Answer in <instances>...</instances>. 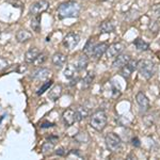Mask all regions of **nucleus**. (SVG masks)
<instances>
[{
    "label": "nucleus",
    "mask_w": 160,
    "mask_h": 160,
    "mask_svg": "<svg viewBox=\"0 0 160 160\" xmlns=\"http://www.w3.org/2000/svg\"><path fill=\"white\" fill-rule=\"evenodd\" d=\"M81 11V6L77 1L68 0V1L62 2L57 9V16L59 19L65 18H75L78 17Z\"/></svg>",
    "instance_id": "f257e3e1"
},
{
    "label": "nucleus",
    "mask_w": 160,
    "mask_h": 160,
    "mask_svg": "<svg viewBox=\"0 0 160 160\" xmlns=\"http://www.w3.org/2000/svg\"><path fill=\"white\" fill-rule=\"evenodd\" d=\"M138 72L143 77L144 79L149 80L153 78L154 75L156 74L157 68L156 64L152 60H148V59H142V60L138 61Z\"/></svg>",
    "instance_id": "f03ea898"
},
{
    "label": "nucleus",
    "mask_w": 160,
    "mask_h": 160,
    "mask_svg": "<svg viewBox=\"0 0 160 160\" xmlns=\"http://www.w3.org/2000/svg\"><path fill=\"white\" fill-rule=\"evenodd\" d=\"M108 118L104 110H97L90 118V125L96 131H102L107 126Z\"/></svg>",
    "instance_id": "7ed1b4c3"
},
{
    "label": "nucleus",
    "mask_w": 160,
    "mask_h": 160,
    "mask_svg": "<svg viewBox=\"0 0 160 160\" xmlns=\"http://www.w3.org/2000/svg\"><path fill=\"white\" fill-rule=\"evenodd\" d=\"M105 143L107 148L112 153H118V152L122 151L123 148V142L120 136H118L114 132H109L105 137Z\"/></svg>",
    "instance_id": "20e7f679"
},
{
    "label": "nucleus",
    "mask_w": 160,
    "mask_h": 160,
    "mask_svg": "<svg viewBox=\"0 0 160 160\" xmlns=\"http://www.w3.org/2000/svg\"><path fill=\"white\" fill-rule=\"evenodd\" d=\"M80 42V35L77 32H68L63 38V46L68 50H72L76 47Z\"/></svg>",
    "instance_id": "39448f33"
},
{
    "label": "nucleus",
    "mask_w": 160,
    "mask_h": 160,
    "mask_svg": "<svg viewBox=\"0 0 160 160\" xmlns=\"http://www.w3.org/2000/svg\"><path fill=\"white\" fill-rule=\"evenodd\" d=\"M62 120H63L64 125L68 126V127L74 125L75 123L79 122L77 110L74 109V108H68V109H66L63 112V114H62Z\"/></svg>",
    "instance_id": "423d86ee"
},
{
    "label": "nucleus",
    "mask_w": 160,
    "mask_h": 160,
    "mask_svg": "<svg viewBox=\"0 0 160 160\" xmlns=\"http://www.w3.org/2000/svg\"><path fill=\"white\" fill-rule=\"evenodd\" d=\"M49 8V2L47 0H38V1L34 2L30 6L29 14L31 16H37V15H41L43 12Z\"/></svg>",
    "instance_id": "0eeeda50"
},
{
    "label": "nucleus",
    "mask_w": 160,
    "mask_h": 160,
    "mask_svg": "<svg viewBox=\"0 0 160 160\" xmlns=\"http://www.w3.org/2000/svg\"><path fill=\"white\" fill-rule=\"evenodd\" d=\"M136 100H137V104L139 106V109H140V112H148L149 110V99L148 98L145 94L143 92H138L136 95Z\"/></svg>",
    "instance_id": "6e6552de"
},
{
    "label": "nucleus",
    "mask_w": 160,
    "mask_h": 160,
    "mask_svg": "<svg viewBox=\"0 0 160 160\" xmlns=\"http://www.w3.org/2000/svg\"><path fill=\"white\" fill-rule=\"evenodd\" d=\"M124 48H125V46H124L123 43H113L112 45H110L109 47H108L107 49V57L108 59H115L118 55H121V53L123 52Z\"/></svg>",
    "instance_id": "1a4fd4ad"
},
{
    "label": "nucleus",
    "mask_w": 160,
    "mask_h": 160,
    "mask_svg": "<svg viewBox=\"0 0 160 160\" xmlns=\"http://www.w3.org/2000/svg\"><path fill=\"white\" fill-rule=\"evenodd\" d=\"M51 76V72L46 68H41L34 71L31 75V78L35 81H47Z\"/></svg>",
    "instance_id": "9d476101"
},
{
    "label": "nucleus",
    "mask_w": 160,
    "mask_h": 160,
    "mask_svg": "<svg viewBox=\"0 0 160 160\" xmlns=\"http://www.w3.org/2000/svg\"><path fill=\"white\" fill-rule=\"evenodd\" d=\"M137 68H138V61L130 60L124 68H121V76L125 79L130 78V76Z\"/></svg>",
    "instance_id": "9b49d317"
},
{
    "label": "nucleus",
    "mask_w": 160,
    "mask_h": 160,
    "mask_svg": "<svg viewBox=\"0 0 160 160\" xmlns=\"http://www.w3.org/2000/svg\"><path fill=\"white\" fill-rule=\"evenodd\" d=\"M109 47L107 43H98V44H95L94 47L92 49V52H91V58L93 59H99L104 53L107 52V49Z\"/></svg>",
    "instance_id": "f8f14e48"
},
{
    "label": "nucleus",
    "mask_w": 160,
    "mask_h": 160,
    "mask_svg": "<svg viewBox=\"0 0 160 160\" xmlns=\"http://www.w3.org/2000/svg\"><path fill=\"white\" fill-rule=\"evenodd\" d=\"M130 60H131L130 55H128V53H121V55H118L117 58L114 59V61H113V63H112V68L115 69H121Z\"/></svg>",
    "instance_id": "ddd939ff"
},
{
    "label": "nucleus",
    "mask_w": 160,
    "mask_h": 160,
    "mask_svg": "<svg viewBox=\"0 0 160 160\" xmlns=\"http://www.w3.org/2000/svg\"><path fill=\"white\" fill-rule=\"evenodd\" d=\"M51 61H52V64L57 68H62L66 64L68 58H66V56L63 55L62 52H56L55 55L52 56Z\"/></svg>",
    "instance_id": "4468645a"
},
{
    "label": "nucleus",
    "mask_w": 160,
    "mask_h": 160,
    "mask_svg": "<svg viewBox=\"0 0 160 160\" xmlns=\"http://www.w3.org/2000/svg\"><path fill=\"white\" fill-rule=\"evenodd\" d=\"M38 55H40V50L37 47H31L27 52L25 53V61L26 63L31 64V63H34L35 60L38 59Z\"/></svg>",
    "instance_id": "2eb2a0df"
},
{
    "label": "nucleus",
    "mask_w": 160,
    "mask_h": 160,
    "mask_svg": "<svg viewBox=\"0 0 160 160\" xmlns=\"http://www.w3.org/2000/svg\"><path fill=\"white\" fill-rule=\"evenodd\" d=\"M62 91H63V89H62L61 84H56V86H53L49 90V92H48V97H49V99H51L52 102H57V100L61 97Z\"/></svg>",
    "instance_id": "dca6fc26"
},
{
    "label": "nucleus",
    "mask_w": 160,
    "mask_h": 160,
    "mask_svg": "<svg viewBox=\"0 0 160 160\" xmlns=\"http://www.w3.org/2000/svg\"><path fill=\"white\" fill-rule=\"evenodd\" d=\"M77 73H79V71H78V68H77V65H76V63H75V61L69 63L68 65L66 66V68L64 69V76L68 79H73Z\"/></svg>",
    "instance_id": "f3484780"
},
{
    "label": "nucleus",
    "mask_w": 160,
    "mask_h": 160,
    "mask_svg": "<svg viewBox=\"0 0 160 160\" xmlns=\"http://www.w3.org/2000/svg\"><path fill=\"white\" fill-rule=\"evenodd\" d=\"M32 38V33L29 32L28 30L25 29H20L18 32L16 33V40L18 41L19 43H26L29 40Z\"/></svg>",
    "instance_id": "a211bd4d"
},
{
    "label": "nucleus",
    "mask_w": 160,
    "mask_h": 160,
    "mask_svg": "<svg viewBox=\"0 0 160 160\" xmlns=\"http://www.w3.org/2000/svg\"><path fill=\"white\" fill-rule=\"evenodd\" d=\"M100 33H112L115 30V26L111 20H106L99 26Z\"/></svg>",
    "instance_id": "6ab92c4d"
},
{
    "label": "nucleus",
    "mask_w": 160,
    "mask_h": 160,
    "mask_svg": "<svg viewBox=\"0 0 160 160\" xmlns=\"http://www.w3.org/2000/svg\"><path fill=\"white\" fill-rule=\"evenodd\" d=\"M75 63H76L77 68H78L79 72L83 71V69L87 68L88 64H89V57H88L87 55L80 56V57H78V59L75 61Z\"/></svg>",
    "instance_id": "aec40b11"
},
{
    "label": "nucleus",
    "mask_w": 160,
    "mask_h": 160,
    "mask_svg": "<svg viewBox=\"0 0 160 160\" xmlns=\"http://www.w3.org/2000/svg\"><path fill=\"white\" fill-rule=\"evenodd\" d=\"M133 45L136 46L137 50L139 51H148L149 49V44L146 43L145 41H143L140 38H137L135 41H133Z\"/></svg>",
    "instance_id": "412c9836"
},
{
    "label": "nucleus",
    "mask_w": 160,
    "mask_h": 160,
    "mask_svg": "<svg viewBox=\"0 0 160 160\" xmlns=\"http://www.w3.org/2000/svg\"><path fill=\"white\" fill-rule=\"evenodd\" d=\"M95 78L94 72H89L82 79V89H88L92 86V82Z\"/></svg>",
    "instance_id": "4be33fe9"
},
{
    "label": "nucleus",
    "mask_w": 160,
    "mask_h": 160,
    "mask_svg": "<svg viewBox=\"0 0 160 160\" xmlns=\"http://www.w3.org/2000/svg\"><path fill=\"white\" fill-rule=\"evenodd\" d=\"M155 114H156V112H152V113H148V114H146L143 117V122L146 126H148V127H149V126H153L155 124V122H156L157 117Z\"/></svg>",
    "instance_id": "5701e85b"
},
{
    "label": "nucleus",
    "mask_w": 160,
    "mask_h": 160,
    "mask_svg": "<svg viewBox=\"0 0 160 160\" xmlns=\"http://www.w3.org/2000/svg\"><path fill=\"white\" fill-rule=\"evenodd\" d=\"M33 18L31 20V28L35 32H40L41 31V16L37 15V16H32Z\"/></svg>",
    "instance_id": "b1692460"
},
{
    "label": "nucleus",
    "mask_w": 160,
    "mask_h": 160,
    "mask_svg": "<svg viewBox=\"0 0 160 160\" xmlns=\"http://www.w3.org/2000/svg\"><path fill=\"white\" fill-rule=\"evenodd\" d=\"M56 145V142H52L50 140H47L46 142H44V144L42 145V153L46 154V153H49V152L52 151L55 148Z\"/></svg>",
    "instance_id": "393cba45"
},
{
    "label": "nucleus",
    "mask_w": 160,
    "mask_h": 160,
    "mask_svg": "<svg viewBox=\"0 0 160 160\" xmlns=\"http://www.w3.org/2000/svg\"><path fill=\"white\" fill-rule=\"evenodd\" d=\"M148 29L151 32L154 33V35H156L158 33V31L160 30V22L158 19H153L148 25Z\"/></svg>",
    "instance_id": "a878e982"
},
{
    "label": "nucleus",
    "mask_w": 160,
    "mask_h": 160,
    "mask_svg": "<svg viewBox=\"0 0 160 160\" xmlns=\"http://www.w3.org/2000/svg\"><path fill=\"white\" fill-rule=\"evenodd\" d=\"M94 45H95L94 41H93L92 38H90V40L87 42L84 48H83V53H84V55H87L88 57L91 56V52H92V49H93V47H94Z\"/></svg>",
    "instance_id": "bb28decb"
},
{
    "label": "nucleus",
    "mask_w": 160,
    "mask_h": 160,
    "mask_svg": "<svg viewBox=\"0 0 160 160\" xmlns=\"http://www.w3.org/2000/svg\"><path fill=\"white\" fill-rule=\"evenodd\" d=\"M75 140L79 142V143H88L90 141V137L87 132H79L75 137Z\"/></svg>",
    "instance_id": "cd10ccee"
},
{
    "label": "nucleus",
    "mask_w": 160,
    "mask_h": 160,
    "mask_svg": "<svg viewBox=\"0 0 160 160\" xmlns=\"http://www.w3.org/2000/svg\"><path fill=\"white\" fill-rule=\"evenodd\" d=\"M52 86V80H47V81L45 82V83L43 84L42 87L38 89V91L37 92V94L38 95H42V94H44L47 90H49V88Z\"/></svg>",
    "instance_id": "c85d7f7f"
},
{
    "label": "nucleus",
    "mask_w": 160,
    "mask_h": 160,
    "mask_svg": "<svg viewBox=\"0 0 160 160\" xmlns=\"http://www.w3.org/2000/svg\"><path fill=\"white\" fill-rule=\"evenodd\" d=\"M111 93H112V97H118L121 95V89L117 84L111 83Z\"/></svg>",
    "instance_id": "c756f323"
},
{
    "label": "nucleus",
    "mask_w": 160,
    "mask_h": 160,
    "mask_svg": "<svg viewBox=\"0 0 160 160\" xmlns=\"http://www.w3.org/2000/svg\"><path fill=\"white\" fill-rule=\"evenodd\" d=\"M46 60H47V55H46L45 52H40L38 59L35 60V64H37V65H42Z\"/></svg>",
    "instance_id": "7c9ffc66"
},
{
    "label": "nucleus",
    "mask_w": 160,
    "mask_h": 160,
    "mask_svg": "<svg viewBox=\"0 0 160 160\" xmlns=\"http://www.w3.org/2000/svg\"><path fill=\"white\" fill-rule=\"evenodd\" d=\"M9 66V61L3 57H0V72L4 71Z\"/></svg>",
    "instance_id": "2f4dec72"
},
{
    "label": "nucleus",
    "mask_w": 160,
    "mask_h": 160,
    "mask_svg": "<svg viewBox=\"0 0 160 160\" xmlns=\"http://www.w3.org/2000/svg\"><path fill=\"white\" fill-rule=\"evenodd\" d=\"M7 2H8V3L13 4V7H16L15 4H17V8H22V1H19V0H8Z\"/></svg>",
    "instance_id": "473e14b6"
},
{
    "label": "nucleus",
    "mask_w": 160,
    "mask_h": 160,
    "mask_svg": "<svg viewBox=\"0 0 160 160\" xmlns=\"http://www.w3.org/2000/svg\"><path fill=\"white\" fill-rule=\"evenodd\" d=\"M131 142H132V145L135 146V148H140L141 146L140 140H139L138 137H133V138L131 139Z\"/></svg>",
    "instance_id": "72a5a7b5"
},
{
    "label": "nucleus",
    "mask_w": 160,
    "mask_h": 160,
    "mask_svg": "<svg viewBox=\"0 0 160 160\" xmlns=\"http://www.w3.org/2000/svg\"><path fill=\"white\" fill-rule=\"evenodd\" d=\"M53 126H55V124L53 123L46 122V123H43L42 125H41V128H49V127H53Z\"/></svg>",
    "instance_id": "f704fd0d"
},
{
    "label": "nucleus",
    "mask_w": 160,
    "mask_h": 160,
    "mask_svg": "<svg viewBox=\"0 0 160 160\" xmlns=\"http://www.w3.org/2000/svg\"><path fill=\"white\" fill-rule=\"evenodd\" d=\"M56 154L58 155V156H64L65 155V151H64V148H59V149H57V152H56Z\"/></svg>",
    "instance_id": "c9c22d12"
},
{
    "label": "nucleus",
    "mask_w": 160,
    "mask_h": 160,
    "mask_svg": "<svg viewBox=\"0 0 160 160\" xmlns=\"http://www.w3.org/2000/svg\"><path fill=\"white\" fill-rule=\"evenodd\" d=\"M102 1H107V0H102Z\"/></svg>",
    "instance_id": "e433bc0d"
}]
</instances>
